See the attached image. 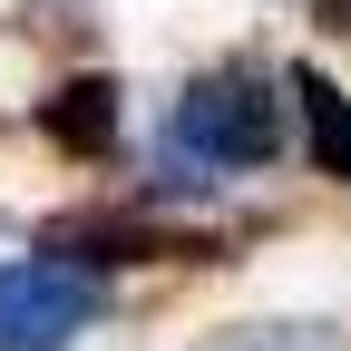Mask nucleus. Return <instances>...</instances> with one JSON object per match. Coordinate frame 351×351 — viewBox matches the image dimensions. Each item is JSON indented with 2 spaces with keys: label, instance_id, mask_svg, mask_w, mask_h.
I'll return each mask as SVG.
<instances>
[{
  "label": "nucleus",
  "instance_id": "f257e3e1",
  "mask_svg": "<svg viewBox=\"0 0 351 351\" xmlns=\"http://www.w3.org/2000/svg\"><path fill=\"white\" fill-rule=\"evenodd\" d=\"M166 156L215 166V176L274 166V156H283V108H274V88H263L254 69H215V78H195L186 98H176V117H166Z\"/></svg>",
  "mask_w": 351,
  "mask_h": 351
},
{
  "label": "nucleus",
  "instance_id": "f03ea898",
  "mask_svg": "<svg viewBox=\"0 0 351 351\" xmlns=\"http://www.w3.org/2000/svg\"><path fill=\"white\" fill-rule=\"evenodd\" d=\"M98 322V283L69 263H0V351H69Z\"/></svg>",
  "mask_w": 351,
  "mask_h": 351
},
{
  "label": "nucleus",
  "instance_id": "7ed1b4c3",
  "mask_svg": "<svg viewBox=\"0 0 351 351\" xmlns=\"http://www.w3.org/2000/svg\"><path fill=\"white\" fill-rule=\"evenodd\" d=\"M293 98H302V137H313V166L351 186V98L322 69H293Z\"/></svg>",
  "mask_w": 351,
  "mask_h": 351
},
{
  "label": "nucleus",
  "instance_id": "20e7f679",
  "mask_svg": "<svg viewBox=\"0 0 351 351\" xmlns=\"http://www.w3.org/2000/svg\"><path fill=\"white\" fill-rule=\"evenodd\" d=\"M39 127H49L59 147H78V156H98L108 127H117V88L108 78H78V88H59V98L39 108Z\"/></svg>",
  "mask_w": 351,
  "mask_h": 351
},
{
  "label": "nucleus",
  "instance_id": "39448f33",
  "mask_svg": "<svg viewBox=\"0 0 351 351\" xmlns=\"http://www.w3.org/2000/svg\"><path fill=\"white\" fill-rule=\"evenodd\" d=\"M322 20H332V29H351V0H322Z\"/></svg>",
  "mask_w": 351,
  "mask_h": 351
}]
</instances>
